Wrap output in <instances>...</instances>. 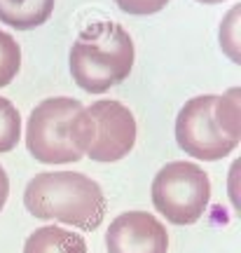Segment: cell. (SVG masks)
I'll use <instances>...</instances> for the list:
<instances>
[{"mask_svg": "<svg viewBox=\"0 0 241 253\" xmlns=\"http://www.w3.org/2000/svg\"><path fill=\"white\" fill-rule=\"evenodd\" d=\"M241 138V89L223 96L204 94L190 99L176 118V141L185 155L218 162L232 153Z\"/></svg>", "mask_w": 241, "mask_h": 253, "instance_id": "1", "label": "cell"}, {"mask_svg": "<svg viewBox=\"0 0 241 253\" xmlns=\"http://www.w3.org/2000/svg\"><path fill=\"white\" fill-rule=\"evenodd\" d=\"M24 207L40 220H59L78 230H96L108 211L94 178L75 171H42L26 185Z\"/></svg>", "mask_w": 241, "mask_h": 253, "instance_id": "2", "label": "cell"}, {"mask_svg": "<svg viewBox=\"0 0 241 253\" xmlns=\"http://www.w3.org/2000/svg\"><path fill=\"white\" fill-rule=\"evenodd\" d=\"M134 40L115 21H94L71 47V75L80 89L103 94L129 78L134 68Z\"/></svg>", "mask_w": 241, "mask_h": 253, "instance_id": "3", "label": "cell"}, {"mask_svg": "<svg viewBox=\"0 0 241 253\" xmlns=\"http://www.w3.org/2000/svg\"><path fill=\"white\" fill-rule=\"evenodd\" d=\"M75 143L94 162H120L136 145V118L115 99L94 101L75 118Z\"/></svg>", "mask_w": 241, "mask_h": 253, "instance_id": "4", "label": "cell"}, {"mask_svg": "<svg viewBox=\"0 0 241 253\" xmlns=\"http://www.w3.org/2000/svg\"><path fill=\"white\" fill-rule=\"evenodd\" d=\"M84 108L78 99L54 96L38 103L26 125L28 153L42 164H71L84 155L75 143V118Z\"/></svg>", "mask_w": 241, "mask_h": 253, "instance_id": "5", "label": "cell"}, {"mask_svg": "<svg viewBox=\"0 0 241 253\" xmlns=\"http://www.w3.org/2000/svg\"><path fill=\"white\" fill-rule=\"evenodd\" d=\"M211 181L192 162H169L152 181V204L173 225H192L204 216Z\"/></svg>", "mask_w": 241, "mask_h": 253, "instance_id": "6", "label": "cell"}, {"mask_svg": "<svg viewBox=\"0 0 241 253\" xmlns=\"http://www.w3.org/2000/svg\"><path fill=\"white\" fill-rule=\"evenodd\" d=\"M108 253H166V227L148 211H126L110 223L106 232Z\"/></svg>", "mask_w": 241, "mask_h": 253, "instance_id": "7", "label": "cell"}, {"mask_svg": "<svg viewBox=\"0 0 241 253\" xmlns=\"http://www.w3.org/2000/svg\"><path fill=\"white\" fill-rule=\"evenodd\" d=\"M56 0H0V24L17 31H33L47 24Z\"/></svg>", "mask_w": 241, "mask_h": 253, "instance_id": "8", "label": "cell"}, {"mask_svg": "<svg viewBox=\"0 0 241 253\" xmlns=\"http://www.w3.org/2000/svg\"><path fill=\"white\" fill-rule=\"evenodd\" d=\"M24 253H87V242L73 230L45 225L26 239Z\"/></svg>", "mask_w": 241, "mask_h": 253, "instance_id": "9", "label": "cell"}, {"mask_svg": "<svg viewBox=\"0 0 241 253\" xmlns=\"http://www.w3.org/2000/svg\"><path fill=\"white\" fill-rule=\"evenodd\" d=\"M21 138V115L9 99L0 96V155L12 153Z\"/></svg>", "mask_w": 241, "mask_h": 253, "instance_id": "10", "label": "cell"}, {"mask_svg": "<svg viewBox=\"0 0 241 253\" xmlns=\"http://www.w3.org/2000/svg\"><path fill=\"white\" fill-rule=\"evenodd\" d=\"M21 68V47L14 38L0 31V87H7Z\"/></svg>", "mask_w": 241, "mask_h": 253, "instance_id": "11", "label": "cell"}, {"mask_svg": "<svg viewBox=\"0 0 241 253\" xmlns=\"http://www.w3.org/2000/svg\"><path fill=\"white\" fill-rule=\"evenodd\" d=\"M239 14L241 9L239 7H232L230 9V14L223 19V24H220V47H223V52L234 63H241V54H239Z\"/></svg>", "mask_w": 241, "mask_h": 253, "instance_id": "12", "label": "cell"}, {"mask_svg": "<svg viewBox=\"0 0 241 253\" xmlns=\"http://www.w3.org/2000/svg\"><path fill=\"white\" fill-rule=\"evenodd\" d=\"M171 0H115V5L126 14L134 17H148V14H157L169 5Z\"/></svg>", "mask_w": 241, "mask_h": 253, "instance_id": "13", "label": "cell"}, {"mask_svg": "<svg viewBox=\"0 0 241 253\" xmlns=\"http://www.w3.org/2000/svg\"><path fill=\"white\" fill-rule=\"evenodd\" d=\"M7 195H9V178L5 173V169L0 167V211H2L5 202H7Z\"/></svg>", "mask_w": 241, "mask_h": 253, "instance_id": "14", "label": "cell"}, {"mask_svg": "<svg viewBox=\"0 0 241 253\" xmlns=\"http://www.w3.org/2000/svg\"><path fill=\"white\" fill-rule=\"evenodd\" d=\"M197 2H201V5H220L225 0H197Z\"/></svg>", "mask_w": 241, "mask_h": 253, "instance_id": "15", "label": "cell"}]
</instances>
